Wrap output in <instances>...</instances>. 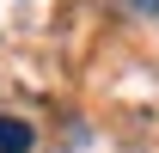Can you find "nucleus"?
Instances as JSON below:
<instances>
[{"label": "nucleus", "instance_id": "f03ea898", "mask_svg": "<svg viewBox=\"0 0 159 153\" xmlns=\"http://www.w3.org/2000/svg\"><path fill=\"white\" fill-rule=\"evenodd\" d=\"M135 12H147V19H159V0H129Z\"/></svg>", "mask_w": 159, "mask_h": 153}, {"label": "nucleus", "instance_id": "f257e3e1", "mask_svg": "<svg viewBox=\"0 0 159 153\" xmlns=\"http://www.w3.org/2000/svg\"><path fill=\"white\" fill-rule=\"evenodd\" d=\"M37 147V129L25 116H0V153H31Z\"/></svg>", "mask_w": 159, "mask_h": 153}]
</instances>
